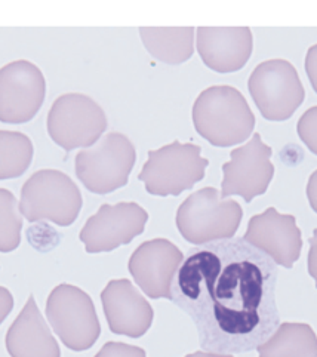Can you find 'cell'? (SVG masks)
Wrapping results in <instances>:
<instances>
[{
  "mask_svg": "<svg viewBox=\"0 0 317 357\" xmlns=\"http://www.w3.org/2000/svg\"><path fill=\"white\" fill-rule=\"evenodd\" d=\"M177 275V303L194 317L205 349L251 351L276 329V264L243 239L192 254Z\"/></svg>",
  "mask_w": 317,
  "mask_h": 357,
  "instance_id": "cell-1",
  "label": "cell"
},
{
  "mask_svg": "<svg viewBox=\"0 0 317 357\" xmlns=\"http://www.w3.org/2000/svg\"><path fill=\"white\" fill-rule=\"evenodd\" d=\"M193 125L197 134L214 147H233L248 139L255 129V116L236 88L209 86L193 104Z\"/></svg>",
  "mask_w": 317,
  "mask_h": 357,
  "instance_id": "cell-2",
  "label": "cell"
},
{
  "mask_svg": "<svg viewBox=\"0 0 317 357\" xmlns=\"http://www.w3.org/2000/svg\"><path fill=\"white\" fill-rule=\"evenodd\" d=\"M242 218L238 202L226 200L214 187H205L183 202L177 212V227L187 242L205 245L233 239Z\"/></svg>",
  "mask_w": 317,
  "mask_h": 357,
  "instance_id": "cell-3",
  "label": "cell"
},
{
  "mask_svg": "<svg viewBox=\"0 0 317 357\" xmlns=\"http://www.w3.org/2000/svg\"><path fill=\"white\" fill-rule=\"evenodd\" d=\"M82 205L76 183L56 169L34 172L21 188L20 212L29 222L51 221L67 227L77 220Z\"/></svg>",
  "mask_w": 317,
  "mask_h": 357,
  "instance_id": "cell-4",
  "label": "cell"
},
{
  "mask_svg": "<svg viewBox=\"0 0 317 357\" xmlns=\"http://www.w3.org/2000/svg\"><path fill=\"white\" fill-rule=\"evenodd\" d=\"M201 153L199 146L180 141L150 150L138 180L144 183L147 193L153 196H180L205 178L209 160Z\"/></svg>",
  "mask_w": 317,
  "mask_h": 357,
  "instance_id": "cell-5",
  "label": "cell"
},
{
  "mask_svg": "<svg viewBox=\"0 0 317 357\" xmlns=\"http://www.w3.org/2000/svg\"><path fill=\"white\" fill-rule=\"evenodd\" d=\"M137 162L132 141L121 132H110L91 149L76 154V175L91 193L109 195L125 187Z\"/></svg>",
  "mask_w": 317,
  "mask_h": 357,
  "instance_id": "cell-6",
  "label": "cell"
},
{
  "mask_svg": "<svg viewBox=\"0 0 317 357\" xmlns=\"http://www.w3.org/2000/svg\"><path fill=\"white\" fill-rule=\"evenodd\" d=\"M107 126V114L102 107L88 95L77 92L60 95L46 119L51 139L65 151L92 147Z\"/></svg>",
  "mask_w": 317,
  "mask_h": 357,
  "instance_id": "cell-7",
  "label": "cell"
},
{
  "mask_svg": "<svg viewBox=\"0 0 317 357\" xmlns=\"http://www.w3.org/2000/svg\"><path fill=\"white\" fill-rule=\"evenodd\" d=\"M248 89L261 116L270 122L288 121L305 100L297 68L281 58L258 64L249 76Z\"/></svg>",
  "mask_w": 317,
  "mask_h": 357,
  "instance_id": "cell-8",
  "label": "cell"
},
{
  "mask_svg": "<svg viewBox=\"0 0 317 357\" xmlns=\"http://www.w3.org/2000/svg\"><path fill=\"white\" fill-rule=\"evenodd\" d=\"M46 316L64 346L73 351L89 350L101 334V325L91 296L73 284L63 283L46 301Z\"/></svg>",
  "mask_w": 317,
  "mask_h": 357,
  "instance_id": "cell-9",
  "label": "cell"
},
{
  "mask_svg": "<svg viewBox=\"0 0 317 357\" xmlns=\"http://www.w3.org/2000/svg\"><path fill=\"white\" fill-rule=\"evenodd\" d=\"M46 97L43 71L27 59L0 68V122L27 123L36 117Z\"/></svg>",
  "mask_w": 317,
  "mask_h": 357,
  "instance_id": "cell-10",
  "label": "cell"
},
{
  "mask_svg": "<svg viewBox=\"0 0 317 357\" xmlns=\"http://www.w3.org/2000/svg\"><path fill=\"white\" fill-rule=\"evenodd\" d=\"M272 147L264 144L260 134H254L245 146L230 153V162L222 165V197L240 196L245 202H252L256 196L264 195L275 176L272 163Z\"/></svg>",
  "mask_w": 317,
  "mask_h": 357,
  "instance_id": "cell-11",
  "label": "cell"
},
{
  "mask_svg": "<svg viewBox=\"0 0 317 357\" xmlns=\"http://www.w3.org/2000/svg\"><path fill=\"white\" fill-rule=\"evenodd\" d=\"M148 213L134 202L117 205H102L80 231L88 254L110 252L119 246L131 243L144 231Z\"/></svg>",
  "mask_w": 317,
  "mask_h": 357,
  "instance_id": "cell-12",
  "label": "cell"
},
{
  "mask_svg": "<svg viewBox=\"0 0 317 357\" xmlns=\"http://www.w3.org/2000/svg\"><path fill=\"white\" fill-rule=\"evenodd\" d=\"M184 255L172 242L153 239L141 243L129 259V273L135 283L153 300H172V284Z\"/></svg>",
  "mask_w": 317,
  "mask_h": 357,
  "instance_id": "cell-13",
  "label": "cell"
},
{
  "mask_svg": "<svg viewBox=\"0 0 317 357\" xmlns=\"http://www.w3.org/2000/svg\"><path fill=\"white\" fill-rule=\"evenodd\" d=\"M243 241L272 258L276 266L285 268L293 267L302 249L301 230L295 217L280 213L276 208H268L252 217Z\"/></svg>",
  "mask_w": 317,
  "mask_h": 357,
  "instance_id": "cell-14",
  "label": "cell"
},
{
  "mask_svg": "<svg viewBox=\"0 0 317 357\" xmlns=\"http://www.w3.org/2000/svg\"><path fill=\"white\" fill-rule=\"evenodd\" d=\"M196 47L203 64L215 73H236L248 64L254 51L249 27H199Z\"/></svg>",
  "mask_w": 317,
  "mask_h": 357,
  "instance_id": "cell-15",
  "label": "cell"
},
{
  "mask_svg": "<svg viewBox=\"0 0 317 357\" xmlns=\"http://www.w3.org/2000/svg\"><path fill=\"white\" fill-rule=\"evenodd\" d=\"M101 303L113 334L139 338L151 328L155 313L131 280H110L101 292Z\"/></svg>",
  "mask_w": 317,
  "mask_h": 357,
  "instance_id": "cell-16",
  "label": "cell"
},
{
  "mask_svg": "<svg viewBox=\"0 0 317 357\" xmlns=\"http://www.w3.org/2000/svg\"><path fill=\"white\" fill-rule=\"evenodd\" d=\"M5 344L10 357H61L60 346L33 295L8 329Z\"/></svg>",
  "mask_w": 317,
  "mask_h": 357,
  "instance_id": "cell-17",
  "label": "cell"
},
{
  "mask_svg": "<svg viewBox=\"0 0 317 357\" xmlns=\"http://www.w3.org/2000/svg\"><path fill=\"white\" fill-rule=\"evenodd\" d=\"M139 38L153 58L169 66L184 64L194 54V27H141Z\"/></svg>",
  "mask_w": 317,
  "mask_h": 357,
  "instance_id": "cell-18",
  "label": "cell"
},
{
  "mask_svg": "<svg viewBox=\"0 0 317 357\" xmlns=\"http://www.w3.org/2000/svg\"><path fill=\"white\" fill-rule=\"evenodd\" d=\"M260 357H317V335L307 324H280L256 347Z\"/></svg>",
  "mask_w": 317,
  "mask_h": 357,
  "instance_id": "cell-19",
  "label": "cell"
},
{
  "mask_svg": "<svg viewBox=\"0 0 317 357\" xmlns=\"http://www.w3.org/2000/svg\"><path fill=\"white\" fill-rule=\"evenodd\" d=\"M33 156V142L26 134L0 129V180H13L24 175Z\"/></svg>",
  "mask_w": 317,
  "mask_h": 357,
  "instance_id": "cell-20",
  "label": "cell"
},
{
  "mask_svg": "<svg viewBox=\"0 0 317 357\" xmlns=\"http://www.w3.org/2000/svg\"><path fill=\"white\" fill-rule=\"evenodd\" d=\"M22 217L15 196L0 188V252H13L21 243Z\"/></svg>",
  "mask_w": 317,
  "mask_h": 357,
  "instance_id": "cell-21",
  "label": "cell"
},
{
  "mask_svg": "<svg viewBox=\"0 0 317 357\" xmlns=\"http://www.w3.org/2000/svg\"><path fill=\"white\" fill-rule=\"evenodd\" d=\"M297 132L305 147L317 156V105L310 107L300 117L297 123Z\"/></svg>",
  "mask_w": 317,
  "mask_h": 357,
  "instance_id": "cell-22",
  "label": "cell"
},
{
  "mask_svg": "<svg viewBox=\"0 0 317 357\" xmlns=\"http://www.w3.org/2000/svg\"><path fill=\"white\" fill-rule=\"evenodd\" d=\"M95 357H147V356H146V351L141 347L110 341L107 344H104L102 349L95 354Z\"/></svg>",
  "mask_w": 317,
  "mask_h": 357,
  "instance_id": "cell-23",
  "label": "cell"
},
{
  "mask_svg": "<svg viewBox=\"0 0 317 357\" xmlns=\"http://www.w3.org/2000/svg\"><path fill=\"white\" fill-rule=\"evenodd\" d=\"M304 68H305V73H307L313 91L317 93V43L310 46L307 54H305Z\"/></svg>",
  "mask_w": 317,
  "mask_h": 357,
  "instance_id": "cell-24",
  "label": "cell"
},
{
  "mask_svg": "<svg viewBox=\"0 0 317 357\" xmlns=\"http://www.w3.org/2000/svg\"><path fill=\"white\" fill-rule=\"evenodd\" d=\"M14 308V296L9 289L0 287V325L5 322V319L10 314Z\"/></svg>",
  "mask_w": 317,
  "mask_h": 357,
  "instance_id": "cell-25",
  "label": "cell"
},
{
  "mask_svg": "<svg viewBox=\"0 0 317 357\" xmlns=\"http://www.w3.org/2000/svg\"><path fill=\"white\" fill-rule=\"evenodd\" d=\"M310 251H309V275L314 279L317 288V229H314L313 236L310 237Z\"/></svg>",
  "mask_w": 317,
  "mask_h": 357,
  "instance_id": "cell-26",
  "label": "cell"
},
{
  "mask_svg": "<svg viewBox=\"0 0 317 357\" xmlns=\"http://www.w3.org/2000/svg\"><path fill=\"white\" fill-rule=\"evenodd\" d=\"M307 199L311 209L317 213V169L310 175L307 183Z\"/></svg>",
  "mask_w": 317,
  "mask_h": 357,
  "instance_id": "cell-27",
  "label": "cell"
},
{
  "mask_svg": "<svg viewBox=\"0 0 317 357\" xmlns=\"http://www.w3.org/2000/svg\"><path fill=\"white\" fill-rule=\"evenodd\" d=\"M185 357H234L231 354H218V353H205V351H196Z\"/></svg>",
  "mask_w": 317,
  "mask_h": 357,
  "instance_id": "cell-28",
  "label": "cell"
}]
</instances>
